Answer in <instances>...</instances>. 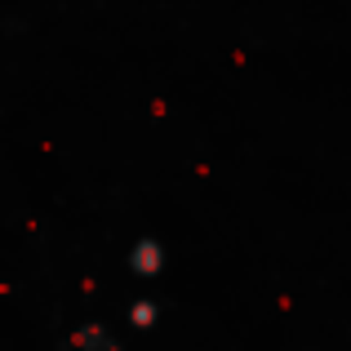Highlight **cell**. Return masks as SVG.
<instances>
[{
	"label": "cell",
	"mask_w": 351,
	"mask_h": 351,
	"mask_svg": "<svg viewBox=\"0 0 351 351\" xmlns=\"http://www.w3.org/2000/svg\"><path fill=\"white\" fill-rule=\"evenodd\" d=\"M134 320H138V325H152V320H156V307H152V302H138V307H134Z\"/></svg>",
	"instance_id": "7a4b0ae2"
},
{
	"label": "cell",
	"mask_w": 351,
	"mask_h": 351,
	"mask_svg": "<svg viewBox=\"0 0 351 351\" xmlns=\"http://www.w3.org/2000/svg\"><path fill=\"white\" fill-rule=\"evenodd\" d=\"M129 263H134L143 276H156V271H160V263H165V249L156 245V240H143V245L134 249V258H129Z\"/></svg>",
	"instance_id": "6da1fadb"
}]
</instances>
